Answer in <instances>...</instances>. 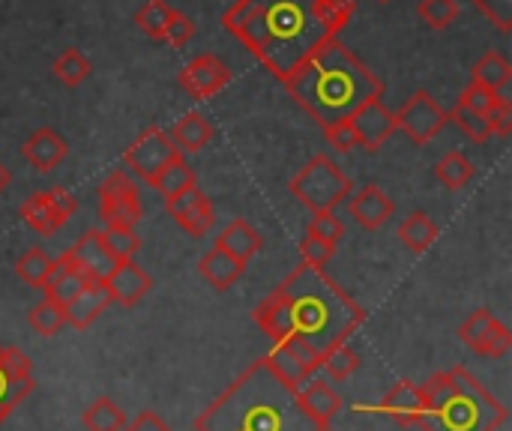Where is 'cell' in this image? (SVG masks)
<instances>
[{"label":"cell","instance_id":"obj_1","mask_svg":"<svg viewBox=\"0 0 512 431\" xmlns=\"http://www.w3.org/2000/svg\"><path fill=\"white\" fill-rule=\"evenodd\" d=\"M255 324L273 342L303 339L318 354L345 345L366 321V309L324 267L297 264L282 285L267 294L255 312Z\"/></svg>","mask_w":512,"mask_h":431},{"label":"cell","instance_id":"obj_2","mask_svg":"<svg viewBox=\"0 0 512 431\" xmlns=\"http://www.w3.org/2000/svg\"><path fill=\"white\" fill-rule=\"evenodd\" d=\"M231 30L279 81H285L315 48L336 39L321 0H237L222 15Z\"/></svg>","mask_w":512,"mask_h":431},{"label":"cell","instance_id":"obj_3","mask_svg":"<svg viewBox=\"0 0 512 431\" xmlns=\"http://www.w3.org/2000/svg\"><path fill=\"white\" fill-rule=\"evenodd\" d=\"M282 84L321 129L351 120L363 105L384 96V81L339 39L315 48Z\"/></svg>","mask_w":512,"mask_h":431},{"label":"cell","instance_id":"obj_4","mask_svg":"<svg viewBox=\"0 0 512 431\" xmlns=\"http://www.w3.org/2000/svg\"><path fill=\"white\" fill-rule=\"evenodd\" d=\"M195 431H318L300 408L297 390L267 360H255L195 420Z\"/></svg>","mask_w":512,"mask_h":431},{"label":"cell","instance_id":"obj_5","mask_svg":"<svg viewBox=\"0 0 512 431\" xmlns=\"http://www.w3.org/2000/svg\"><path fill=\"white\" fill-rule=\"evenodd\" d=\"M429 429L423 431H498L507 423V408L465 366L432 375L423 387Z\"/></svg>","mask_w":512,"mask_h":431},{"label":"cell","instance_id":"obj_6","mask_svg":"<svg viewBox=\"0 0 512 431\" xmlns=\"http://www.w3.org/2000/svg\"><path fill=\"white\" fill-rule=\"evenodd\" d=\"M351 192V177L324 153L312 156L291 180V195L312 213H333Z\"/></svg>","mask_w":512,"mask_h":431},{"label":"cell","instance_id":"obj_7","mask_svg":"<svg viewBox=\"0 0 512 431\" xmlns=\"http://www.w3.org/2000/svg\"><path fill=\"white\" fill-rule=\"evenodd\" d=\"M126 165H129V171H135L144 183H156V177L171 165V162H177V159H183V153L174 147V141H171V135L165 132V129H159V126H150V129H144L132 144H129V150H126Z\"/></svg>","mask_w":512,"mask_h":431},{"label":"cell","instance_id":"obj_8","mask_svg":"<svg viewBox=\"0 0 512 431\" xmlns=\"http://www.w3.org/2000/svg\"><path fill=\"white\" fill-rule=\"evenodd\" d=\"M99 219L105 228H135L141 222V195L126 171H114L99 186Z\"/></svg>","mask_w":512,"mask_h":431},{"label":"cell","instance_id":"obj_9","mask_svg":"<svg viewBox=\"0 0 512 431\" xmlns=\"http://www.w3.org/2000/svg\"><path fill=\"white\" fill-rule=\"evenodd\" d=\"M36 390L30 360L21 348L0 345V426Z\"/></svg>","mask_w":512,"mask_h":431},{"label":"cell","instance_id":"obj_10","mask_svg":"<svg viewBox=\"0 0 512 431\" xmlns=\"http://www.w3.org/2000/svg\"><path fill=\"white\" fill-rule=\"evenodd\" d=\"M450 123V114L432 99V93L426 90H417L405 105L402 111L396 114V129H402L414 144L426 147L444 126Z\"/></svg>","mask_w":512,"mask_h":431},{"label":"cell","instance_id":"obj_11","mask_svg":"<svg viewBox=\"0 0 512 431\" xmlns=\"http://www.w3.org/2000/svg\"><path fill=\"white\" fill-rule=\"evenodd\" d=\"M276 348L264 357L267 366L294 390H300L306 381L315 378V372L321 369V354L303 342V339H285V342H273Z\"/></svg>","mask_w":512,"mask_h":431},{"label":"cell","instance_id":"obj_12","mask_svg":"<svg viewBox=\"0 0 512 431\" xmlns=\"http://www.w3.org/2000/svg\"><path fill=\"white\" fill-rule=\"evenodd\" d=\"M72 213H75V198H72L66 189H60V186L45 189V192H36V195H30V198L21 204L24 222H27L36 234H42V237L57 234V231L72 219Z\"/></svg>","mask_w":512,"mask_h":431},{"label":"cell","instance_id":"obj_13","mask_svg":"<svg viewBox=\"0 0 512 431\" xmlns=\"http://www.w3.org/2000/svg\"><path fill=\"white\" fill-rule=\"evenodd\" d=\"M459 339L480 357H507L512 351V333L489 309H477L471 318H465Z\"/></svg>","mask_w":512,"mask_h":431},{"label":"cell","instance_id":"obj_14","mask_svg":"<svg viewBox=\"0 0 512 431\" xmlns=\"http://www.w3.org/2000/svg\"><path fill=\"white\" fill-rule=\"evenodd\" d=\"M165 210L192 237H204L216 222L213 201L198 186H192V189H186V192H180L174 198H165Z\"/></svg>","mask_w":512,"mask_h":431},{"label":"cell","instance_id":"obj_15","mask_svg":"<svg viewBox=\"0 0 512 431\" xmlns=\"http://www.w3.org/2000/svg\"><path fill=\"white\" fill-rule=\"evenodd\" d=\"M381 414L405 429H429V408L414 381H399L381 402Z\"/></svg>","mask_w":512,"mask_h":431},{"label":"cell","instance_id":"obj_16","mask_svg":"<svg viewBox=\"0 0 512 431\" xmlns=\"http://www.w3.org/2000/svg\"><path fill=\"white\" fill-rule=\"evenodd\" d=\"M351 129L357 135V147H363L366 153H378L396 132V114L381 99H372L351 117Z\"/></svg>","mask_w":512,"mask_h":431},{"label":"cell","instance_id":"obj_17","mask_svg":"<svg viewBox=\"0 0 512 431\" xmlns=\"http://www.w3.org/2000/svg\"><path fill=\"white\" fill-rule=\"evenodd\" d=\"M177 81L192 99H210L231 81V69L216 54H201L180 72Z\"/></svg>","mask_w":512,"mask_h":431},{"label":"cell","instance_id":"obj_18","mask_svg":"<svg viewBox=\"0 0 512 431\" xmlns=\"http://www.w3.org/2000/svg\"><path fill=\"white\" fill-rule=\"evenodd\" d=\"M90 282H96V285H105V279L114 273V267L120 264V261H114V255L105 249V240H102V231H87L69 252H63Z\"/></svg>","mask_w":512,"mask_h":431},{"label":"cell","instance_id":"obj_19","mask_svg":"<svg viewBox=\"0 0 512 431\" xmlns=\"http://www.w3.org/2000/svg\"><path fill=\"white\" fill-rule=\"evenodd\" d=\"M21 156H24L27 165H33L36 171L48 174V171H54V168L69 156V144H66V138H63L57 129L42 126V129H36V132L21 144Z\"/></svg>","mask_w":512,"mask_h":431},{"label":"cell","instance_id":"obj_20","mask_svg":"<svg viewBox=\"0 0 512 431\" xmlns=\"http://www.w3.org/2000/svg\"><path fill=\"white\" fill-rule=\"evenodd\" d=\"M150 288H153V279L135 261H120L114 267V273L105 279V291H108L111 303H120V306H138Z\"/></svg>","mask_w":512,"mask_h":431},{"label":"cell","instance_id":"obj_21","mask_svg":"<svg viewBox=\"0 0 512 431\" xmlns=\"http://www.w3.org/2000/svg\"><path fill=\"white\" fill-rule=\"evenodd\" d=\"M87 285H93V282H90L66 255H60V258L54 261V267H51V273H48L42 291H45V300H51V303H57L60 309H66Z\"/></svg>","mask_w":512,"mask_h":431},{"label":"cell","instance_id":"obj_22","mask_svg":"<svg viewBox=\"0 0 512 431\" xmlns=\"http://www.w3.org/2000/svg\"><path fill=\"white\" fill-rule=\"evenodd\" d=\"M300 408L306 411V417L318 426V429H330V423L339 417L342 411V399L339 393L324 384V381H306V387L297 390Z\"/></svg>","mask_w":512,"mask_h":431},{"label":"cell","instance_id":"obj_23","mask_svg":"<svg viewBox=\"0 0 512 431\" xmlns=\"http://www.w3.org/2000/svg\"><path fill=\"white\" fill-rule=\"evenodd\" d=\"M393 213H396L393 198H390L381 186H375V183L363 186V189L351 198V216H354L357 225L366 228V231H378Z\"/></svg>","mask_w":512,"mask_h":431},{"label":"cell","instance_id":"obj_24","mask_svg":"<svg viewBox=\"0 0 512 431\" xmlns=\"http://www.w3.org/2000/svg\"><path fill=\"white\" fill-rule=\"evenodd\" d=\"M111 306V297H108V291H105V285H87L66 309H63V315H66V324L69 327H75V330H87V327H93L96 321H99V315L105 312Z\"/></svg>","mask_w":512,"mask_h":431},{"label":"cell","instance_id":"obj_25","mask_svg":"<svg viewBox=\"0 0 512 431\" xmlns=\"http://www.w3.org/2000/svg\"><path fill=\"white\" fill-rule=\"evenodd\" d=\"M264 246V237L258 228H252L246 219H234L219 237H216V249L228 252L231 258H237L240 264H246L249 258H255Z\"/></svg>","mask_w":512,"mask_h":431},{"label":"cell","instance_id":"obj_26","mask_svg":"<svg viewBox=\"0 0 512 431\" xmlns=\"http://www.w3.org/2000/svg\"><path fill=\"white\" fill-rule=\"evenodd\" d=\"M210 138H213V126L201 111L183 114L171 132V141L180 153H201L210 144Z\"/></svg>","mask_w":512,"mask_h":431},{"label":"cell","instance_id":"obj_27","mask_svg":"<svg viewBox=\"0 0 512 431\" xmlns=\"http://www.w3.org/2000/svg\"><path fill=\"white\" fill-rule=\"evenodd\" d=\"M243 267H246V264H240L237 258H231L228 252H222V249L213 246V249L201 258L198 273H201L216 291H228V288H234L237 279L243 276Z\"/></svg>","mask_w":512,"mask_h":431},{"label":"cell","instance_id":"obj_28","mask_svg":"<svg viewBox=\"0 0 512 431\" xmlns=\"http://www.w3.org/2000/svg\"><path fill=\"white\" fill-rule=\"evenodd\" d=\"M510 78L512 66L501 51L483 54V57L474 63V69H471V84H480V87H486V90H492V93L510 87Z\"/></svg>","mask_w":512,"mask_h":431},{"label":"cell","instance_id":"obj_29","mask_svg":"<svg viewBox=\"0 0 512 431\" xmlns=\"http://www.w3.org/2000/svg\"><path fill=\"white\" fill-rule=\"evenodd\" d=\"M399 240L414 252V255H423L432 249V243L438 240V225L429 219V213L417 210L411 213L402 225H399Z\"/></svg>","mask_w":512,"mask_h":431},{"label":"cell","instance_id":"obj_30","mask_svg":"<svg viewBox=\"0 0 512 431\" xmlns=\"http://www.w3.org/2000/svg\"><path fill=\"white\" fill-rule=\"evenodd\" d=\"M474 174H477L474 162H471L465 153H459V150L447 153V156L435 165V177H438V180H441V186H447L450 192L465 189V186L474 180Z\"/></svg>","mask_w":512,"mask_h":431},{"label":"cell","instance_id":"obj_31","mask_svg":"<svg viewBox=\"0 0 512 431\" xmlns=\"http://www.w3.org/2000/svg\"><path fill=\"white\" fill-rule=\"evenodd\" d=\"M51 267H54V258H51L45 249H39V246H30V249L21 252L18 261H15L18 279L27 282L30 288H42L45 279H48V273H51Z\"/></svg>","mask_w":512,"mask_h":431},{"label":"cell","instance_id":"obj_32","mask_svg":"<svg viewBox=\"0 0 512 431\" xmlns=\"http://www.w3.org/2000/svg\"><path fill=\"white\" fill-rule=\"evenodd\" d=\"M81 423H84V429L87 431H123V426H126V414L120 411V405H117L114 399L102 396V399H96V402L84 411Z\"/></svg>","mask_w":512,"mask_h":431},{"label":"cell","instance_id":"obj_33","mask_svg":"<svg viewBox=\"0 0 512 431\" xmlns=\"http://www.w3.org/2000/svg\"><path fill=\"white\" fill-rule=\"evenodd\" d=\"M174 12L177 9H171L165 0H147L138 12H135V24L150 36V39H165V30H168V24H171V18H174Z\"/></svg>","mask_w":512,"mask_h":431},{"label":"cell","instance_id":"obj_34","mask_svg":"<svg viewBox=\"0 0 512 431\" xmlns=\"http://www.w3.org/2000/svg\"><path fill=\"white\" fill-rule=\"evenodd\" d=\"M321 369L336 378V381H348L357 369H360V354L345 342V345H333L330 351L321 354Z\"/></svg>","mask_w":512,"mask_h":431},{"label":"cell","instance_id":"obj_35","mask_svg":"<svg viewBox=\"0 0 512 431\" xmlns=\"http://www.w3.org/2000/svg\"><path fill=\"white\" fill-rule=\"evenodd\" d=\"M51 69H54V75H57L66 87H78V84L87 81L90 72H93L90 60H87L78 48H66V51L54 60Z\"/></svg>","mask_w":512,"mask_h":431},{"label":"cell","instance_id":"obj_36","mask_svg":"<svg viewBox=\"0 0 512 431\" xmlns=\"http://www.w3.org/2000/svg\"><path fill=\"white\" fill-rule=\"evenodd\" d=\"M153 186H156L165 198H174V195H180V192L198 186V180H195V171H192L183 159H177V162H171V165L156 177Z\"/></svg>","mask_w":512,"mask_h":431},{"label":"cell","instance_id":"obj_37","mask_svg":"<svg viewBox=\"0 0 512 431\" xmlns=\"http://www.w3.org/2000/svg\"><path fill=\"white\" fill-rule=\"evenodd\" d=\"M27 324L39 333V336H57L63 327H66V315H63V309L57 306V303H51V300H42V303H36L30 312H27Z\"/></svg>","mask_w":512,"mask_h":431},{"label":"cell","instance_id":"obj_38","mask_svg":"<svg viewBox=\"0 0 512 431\" xmlns=\"http://www.w3.org/2000/svg\"><path fill=\"white\" fill-rule=\"evenodd\" d=\"M102 240L105 249L114 255V261H132L141 249V237L135 234V228H105Z\"/></svg>","mask_w":512,"mask_h":431},{"label":"cell","instance_id":"obj_39","mask_svg":"<svg viewBox=\"0 0 512 431\" xmlns=\"http://www.w3.org/2000/svg\"><path fill=\"white\" fill-rule=\"evenodd\" d=\"M447 114H450V120H453L471 141L483 144V141L492 138V126H489V120H486L483 114H477V111H471V108H462V105H456V108L447 111Z\"/></svg>","mask_w":512,"mask_h":431},{"label":"cell","instance_id":"obj_40","mask_svg":"<svg viewBox=\"0 0 512 431\" xmlns=\"http://www.w3.org/2000/svg\"><path fill=\"white\" fill-rule=\"evenodd\" d=\"M420 18L435 27V30H447L456 18H459V3L456 0H423L417 6Z\"/></svg>","mask_w":512,"mask_h":431},{"label":"cell","instance_id":"obj_41","mask_svg":"<svg viewBox=\"0 0 512 431\" xmlns=\"http://www.w3.org/2000/svg\"><path fill=\"white\" fill-rule=\"evenodd\" d=\"M486 120H489V126H492V135H501V138H507V135H510L512 132L510 87H504V90H498V93H495V105L489 108Z\"/></svg>","mask_w":512,"mask_h":431},{"label":"cell","instance_id":"obj_42","mask_svg":"<svg viewBox=\"0 0 512 431\" xmlns=\"http://www.w3.org/2000/svg\"><path fill=\"white\" fill-rule=\"evenodd\" d=\"M306 237H315V240H324V243L336 246L345 237V225L333 213H315L312 222H309V228H306Z\"/></svg>","mask_w":512,"mask_h":431},{"label":"cell","instance_id":"obj_43","mask_svg":"<svg viewBox=\"0 0 512 431\" xmlns=\"http://www.w3.org/2000/svg\"><path fill=\"white\" fill-rule=\"evenodd\" d=\"M336 255V246L324 243V240H315V237H306L300 243V258L303 264H312V267H327Z\"/></svg>","mask_w":512,"mask_h":431},{"label":"cell","instance_id":"obj_44","mask_svg":"<svg viewBox=\"0 0 512 431\" xmlns=\"http://www.w3.org/2000/svg\"><path fill=\"white\" fill-rule=\"evenodd\" d=\"M354 9H357L354 0H321V12H324V18H327L333 33H339L351 21Z\"/></svg>","mask_w":512,"mask_h":431},{"label":"cell","instance_id":"obj_45","mask_svg":"<svg viewBox=\"0 0 512 431\" xmlns=\"http://www.w3.org/2000/svg\"><path fill=\"white\" fill-rule=\"evenodd\" d=\"M477 9L498 27V30H512V0H474Z\"/></svg>","mask_w":512,"mask_h":431},{"label":"cell","instance_id":"obj_46","mask_svg":"<svg viewBox=\"0 0 512 431\" xmlns=\"http://www.w3.org/2000/svg\"><path fill=\"white\" fill-rule=\"evenodd\" d=\"M459 105L462 108H471V111H477V114H489V108L495 105V93L492 90H486V87H480V84H468L465 90H462V96H459Z\"/></svg>","mask_w":512,"mask_h":431},{"label":"cell","instance_id":"obj_47","mask_svg":"<svg viewBox=\"0 0 512 431\" xmlns=\"http://www.w3.org/2000/svg\"><path fill=\"white\" fill-rule=\"evenodd\" d=\"M324 135H327V144H330L336 153H351V150L357 147V135H354V129H351V120L324 126Z\"/></svg>","mask_w":512,"mask_h":431},{"label":"cell","instance_id":"obj_48","mask_svg":"<svg viewBox=\"0 0 512 431\" xmlns=\"http://www.w3.org/2000/svg\"><path fill=\"white\" fill-rule=\"evenodd\" d=\"M192 33H195L192 18L183 15V12H174V18H171V24H168V30H165V39H162V42H168L171 48H183V45L192 39Z\"/></svg>","mask_w":512,"mask_h":431},{"label":"cell","instance_id":"obj_49","mask_svg":"<svg viewBox=\"0 0 512 431\" xmlns=\"http://www.w3.org/2000/svg\"><path fill=\"white\" fill-rule=\"evenodd\" d=\"M123 431H171V429H168V423H165L159 414H153V411H141L129 426H123Z\"/></svg>","mask_w":512,"mask_h":431},{"label":"cell","instance_id":"obj_50","mask_svg":"<svg viewBox=\"0 0 512 431\" xmlns=\"http://www.w3.org/2000/svg\"><path fill=\"white\" fill-rule=\"evenodd\" d=\"M9 180H12V174H9V168H6V165L0 162V192H3L6 186H9Z\"/></svg>","mask_w":512,"mask_h":431},{"label":"cell","instance_id":"obj_51","mask_svg":"<svg viewBox=\"0 0 512 431\" xmlns=\"http://www.w3.org/2000/svg\"><path fill=\"white\" fill-rule=\"evenodd\" d=\"M318 431H333V429H318Z\"/></svg>","mask_w":512,"mask_h":431},{"label":"cell","instance_id":"obj_52","mask_svg":"<svg viewBox=\"0 0 512 431\" xmlns=\"http://www.w3.org/2000/svg\"><path fill=\"white\" fill-rule=\"evenodd\" d=\"M381 3H390V0H381Z\"/></svg>","mask_w":512,"mask_h":431}]
</instances>
